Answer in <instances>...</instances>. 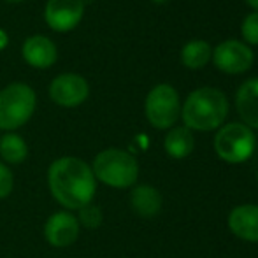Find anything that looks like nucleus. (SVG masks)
Here are the masks:
<instances>
[{"mask_svg": "<svg viewBox=\"0 0 258 258\" xmlns=\"http://www.w3.org/2000/svg\"><path fill=\"white\" fill-rule=\"evenodd\" d=\"M48 186L53 199L65 211H79L93 202L97 179L92 165L79 156H60L48 169Z\"/></svg>", "mask_w": 258, "mask_h": 258, "instance_id": "nucleus-1", "label": "nucleus"}, {"mask_svg": "<svg viewBox=\"0 0 258 258\" xmlns=\"http://www.w3.org/2000/svg\"><path fill=\"white\" fill-rule=\"evenodd\" d=\"M228 114V100L218 88H199L188 95L181 109L184 126L190 130L207 132L220 128Z\"/></svg>", "mask_w": 258, "mask_h": 258, "instance_id": "nucleus-2", "label": "nucleus"}, {"mask_svg": "<svg viewBox=\"0 0 258 258\" xmlns=\"http://www.w3.org/2000/svg\"><path fill=\"white\" fill-rule=\"evenodd\" d=\"M93 176L97 183H104L105 186L116 190H126L134 186L139 177V163L128 151L109 148L100 151L92 163Z\"/></svg>", "mask_w": 258, "mask_h": 258, "instance_id": "nucleus-3", "label": "nucleus"}, {"mask_svg": "<svg viewBox=\"0 0 258 258\" xmlns=\"http://www.w3.org/2000/svg\"><path fill=\"white\" fill-rule=\"evenodd\" d=\"M37 105L35 92L25 83L7 85L0 92V130L13 132L32 118Z\"/></svg>", "mask_w": 258, "mask_h": 258, "instance_id": "nucleus-4", "label": "nucleus"}, {"mask_svg": "<svg viewBox=\"0 0 258 258\" xmlns=\"http://www.w3.org/2000/svg\"><path fill=\"white\" fill-rule=\"evenodd\" d=\"M255 134L244 123L223 125L214 136V151L227 163H242L255 151Z\"/></svg>", "mask_w": 258, "mask_h": 258, "instance_id": "nucleus-5", "label": "nucleus"}, {"mask_svg": "<svg viewBox=\"0 0 258 258\" xmlns=\"http://www.w3.org/2000/svg\"><path fill=\"white\" fill-rule=\"evenodd\" d=\"M146 118L155 128H170L181 114L179 95L170 85H158L148 93L144 104Z\"/></svg>", "mask_w": 258, "mask_h": 258, "instance_id": "nucleus-6", "label": "nucleus"}, {"mask_svg": "<svg viewBox=\"0 0 258 258\" xmlns=\"http://www.w3.org/2000/svg\"><path fill=\"white\" fill-rule=\"evenodd\" d=\"M44 239L53 248H69L79 237L81 225L78 216L71 211H56L44 223Z\"/></svg>", "mask_w": 258, "mask_h": 258, "instance_id": "nucleus-7", "label": "nucleus"}, {"mask_svg": "<svg viewBox=\"0 0 258 258\" xmlns=\"http://www.w3.org/2000/svg\"><path fill=\"white\" fill-rule=\"evenodd\" d=\"M213 60L220 71L228 74H241L253 63V51L248 44L235 39L223 41L214 48Z\"/></svg>", "mask_w": 258, "mask_h": 258, "instance_id": "nucleus-8", "label": "nucleus"}, {"mask_svg": "<svg viewBox=\"0 0 258 258\" xmlns=\"http://www.w3.org/2000/svg\"><path fill=\"white\" fill-rule=\"evenodd\" d=\"M90 86L79 74H61L49 85V97L61 107H78L88 99Z\"/></svg>", "mask_w": 258, "mask_h": 258, "instance_id": "nucleus-9", "label": "nucleus"}, {"mask_svg": "<svg viewBox=\"0 0 258 258\" xmlns=\"http://www.w3.org/2000/svg\"><path fill=\"white\" fill-rule=\"evenodd\" d=\"M85 14V0H48L46 23L54 32H69L79 25Z\"/></svg>", "mask_w": 258, "mask_h": 258, "instance_id": "nucleus-10", "label": "nucleus"}, {"mask_svg": "<svg viewBox=\"0 0 258 258\" xmlns=\"http://www.w3.org/2000/svg\"><path fill=\"white\" fill-rule=\"evenodd\" d=\"M228 228L235 237L246 242H258V206L242 204L230 211Z\"/></svg>", "mask_w": 258, "mask_h": 258, "instance_id": "nucleus-11", "label": "nucleus"}, {"mask_svg": "<svg viewBox=\"0 0 258 258\" xmlns=\"http://www.w3.org/2000/svg\"><path fill=\"white\" fill-rule=\"evenodd\" d=\"M23 58L35 69H49L56 61V46L46 35H32L23 44Z\"/></svg>", "mask_w": 258, "mask_h": 258, "instance_id": "nucleus-12", "label": "nucleus"}, {"mask_svg": "<svg viewBox=\"0 0 258 258\" xmlns=\"http://www.w3.org/2000/svg\"><path fill=\"white\" fill-rule=\"evenodd\" d=\"M235 107L246 126L258 130V78L248 79L237 90Z\"/></svg>", "mask_w": 258, "mask_h": 258, "instance_id": "nucleus-13", "label": "nucleus"}, {"mask_svg": "<svg viewBox=\"0 0 258 258\" xmlns=\"http://www.w3.org/2000/svg\"><path fill=\"white\" fill-rule=\"evenodd\" d=\"M162 194L151 184H137L130 191V206L141 218H155L162 211Z\"/></svg>", "mask_w": 258, "mask_h": 258, "instance_id": "nucleus-14", "label": "nucleus"}, {"mask_svg": "<svg viewBox=\"0 0 258 258\" xmlns=\"http://www.w3.org/2000/svg\"><path fill=\"white\" fill-rule=\"evenodd\" d=\"M194 134L186 126H176V128L169 130V134L165 136V141H163V148H165L167 155L177 160L186 158L194 151Z\"/></svg>", "mask_w": 258, "mask_h": 258, "instance_id": "nucleus-15", "label": "nucleus"}, {"mask_svg": "<svg viewBox=\"0 0 258 258\" xmlns=\"http://www.w3.org/2000/svg\"><path fill=\"white\" fill-rule=\"evenodd\" d=\"M28 156V144L21 136L14 132H6L0 137V158L4 163L20 165Z\"/></svg>", "mask_w": 258, "mask_h": 258, "instance_id": "nucleus-16", "label": "nucleus"}, {"mask_svg": "<svg viewBox=\"0 0 258 258\" xmlns=\"http://www.w3.org/2000/svg\"><path fill=\"white\" fill-rule=\"evenodd\" d=\"M211 54V46L206 41H191L181 51V61L190 69H201L209 61Z\"/></svg>", "mask_w": 258, "mask_h": 258, "instance_id": "nucleus-17", "label": "nucleus"}, {"mask_svg": "<svg viewBox=\"0 0 258 258\" xmlns=\"http://www.w3.org/2000/svg\"><path fill=\"white\" fill-rule=\"evenodd\" d=\"M76 216H78L79 225L85 227V228H88V230H95V228H99L104 221L102 209H100L99 206L93 204V202L88 206H85V207H81Z\"/></svg>", "mask_w": 258, "mask_h": 258, "instance_id": "nucleus-18", "label": "nucleus"}, {"mask_svg": "<svg viewBox=\"0 0 258 258\" xmlns=\"http://www.w3.org/2000/svg\"><path fill=\"white\" fill-rule=\"evenodd\" d=\"M242 37L249 44H258V11L248 14L242 21Z\"/></svg>", "mask_w": 258, "mask_h": 258, "instance_id": "nucleus-19", "label": "nucleus"}, {"mask_svg": "<svg viewBox=\"0 0 258 258\" xmlns=\"http://www.w3.org/2000/svg\"><path fill=\"white\" fill-rule=\"evenodd\" d=\"M14 190V174L6 163L0 160V201L7 199Z\"/></svg>", "mask_w": 258, "mask_h": 258, "instance_id": "nucleus-20", "label": "nucleus"}, {"mask_svg": "<svg viewBox=\"0 0 258 258\" xmlns=\"http://www.w3.org/2000/svg\"><path fill=\"white\" fill-rule=\"evenodd\" d=\"M7 42H9V37H7L6 30H2L0 28V49H4L7 46Z\"/></svg>", "mask_w": 258, "mask_h": 258, "instance_id": "nucleus-21", "label": "nucleus"}, {"mask_svg": "<svg viewBox=\"0 0 258 258\" xmlns=\"http://www.w3.org/2000/svg\"><path fill=\"white\" fill-rule=\"evenodd\" d=\"M246 2H248L249 6L253 7V9H256V11H258V0H246Z\"/></svg>", "mask_w": 258, "mask_h": 258, "instance_id": "nucleus-22", "label": "nucleus"}, {"mask_svg": "<svg viewBox=\"0 0 258 258\" xmlns=\"http://www.w3.org/2000/svg\"><path fill=\"white\" fill-rule=\"evenodd\" d=\"M7 2H23V0H7Z\"/></svg>", "mask_w": 258, "mask_h": 258, "instance_id": "nucleus-23", "label": "nucleus"}, {"mask_svg": "<svg viewBox=\"0 0 258 258\" xmlns=\"http://www.w3.org/2000/svg\"><path fill=\"white\" fill-rule=\"evenodd\" d=\"M153 2H167V0H153Z\"/></svg>", "mask_w": 258, "mask_h": 258, "instance_id": "nucleus-24", "label": "nucleus"}]
</instances>
